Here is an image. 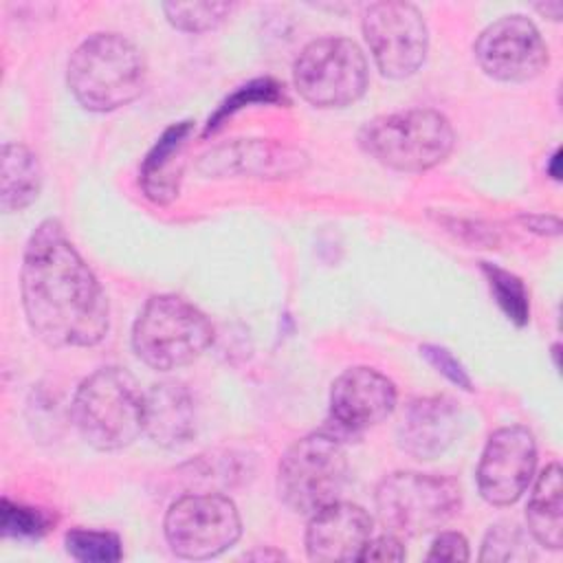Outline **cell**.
<instances>
[{"instance_id":"7c38bea8","label":"cell","mask_w":563,"mask_h":563,"mask_svg":"<svg viewBox=\"0 0 563 563\" xmlns=\"http://www.w3.org/2000/svg\"><path fill=\"white\" fill-rule=\"evenodd\" d=\"M537 442L530 429L510 424L493 431L477 464V490L490 506H512L532 482Z\"/></svg>"},{"instance_id":"484cf974","label":"cell","mask_w":563,"mask_h":563,"mask_svg":"<svg viewBox=\"0 0 563 563\" xmlns=\"http://www.w3.org/2000/svg\"><path fill=\"white\" fill-rule=\"evenodd\" d=\"M53 523V517L40 508L13 504L11 499H2V534L15 539H37Z\"/></svg>"},{"instance_id":"ffe728a7","label":"cell","mask_w":563,"mask_h":563,"mask_svg":"<svg viewBox=\"0 0 563 563\" xmlns=\"http://www.w3.org/2000/svg\"><path fill=\"white\" fill-rule=\"evenodd\" d=\"M42 165L37 154L22 143H4L0 152V207L4 213L26 209L42 189Z\"/></svg>"},{"instance_id":"9a60e30c","label":"cell","mask_w":563,"mask_h":563,"mask_svg":"<svg viewBox=\"0 0 563 563\" xmlns=\"http://www.w3.org/2000/svg\"><path fill=\"white\" fill-rule=\"evenodd\" d=\"M374 537V521L365 508L350 501H332L310 515L306 552L310 561H361L363 548Z\"/></svg>"},{"instance_id":"1f68e13d","label":"cell","mask_w":563,"mask_h":563,"mask_svg":"<svg viewBox=\"0 0 563 563\" xmlns=\"http://www.w3.org/2000/svg\"><path fill=\"white\" fill-rule=\"evenodd\" d=\"M559 161H561V152L554 150V154L550 156V165H548V174H550L554 180H559Z\"/></svg>"},{"instance_id":"30bf717a","label":"cell","mask_w":563,"mask_h":563,"mask_svg":"<svg viewBox=\"0 0 563 563\" xmlns=\"http://www.w3.org/2000/svg\"><path fill=\"white\" fill-rule=\"evenodd\" d=\"M363 35L385 77L405 79L424 64L429 31L422 13L411 2L385 0L369 4L363 15Z\"/></svg>"},{"instance_id":"4dcf8cb0","label":"cell","mask_w":563,"mask_h":563,"mask_svg":"<svg viewBox=\"0 0 563 563\" xmlns=\"http://www.w3.org/2000/svg\"><path fill=\"white\" fill-rule=\"evenodd\" d=\"M534 9H537L541 15L550 18V20H561V15H563V2H561V0L539 2V4H534Z\"/></svg>"},{"instance_id":"277c9868","label":"cell","mask_w":563,"mask_h":563,"mask_svg":"<svg viewBox=\"0 0 563 563\" xmlns=\"http://www.w3.org/2000/svg\"><path fill=\"white\" fill-rule=\"evenodd\" d=\"M358 143L376 163L396 172H427L455 145L451 121L431 108H411L374 117L358 132Z\"/></svg>"},{"instance_id":"44dd1931","label":"cell","mask_w":563,"mask_h":563,"mask_svg":"<svg viewBox=\"0 0 563 563\" xmlns=\"http://www.w3.org/2000/svg\"><path fill=\"white\" fill-rule=\"evenodd\" d=\"M167 22L185 33H205L224 22L231 11L229 2L216 0H191V2H165Z\"/></svg>"},{"instance_id":"d4e9b609","label":"cell","mask_w":563,"mask_h":563,"mask_svg":"<svg viewBox=\"0 0 563 563\" xmlns=\"http://www.w3.org/2000/svg\"><path fill=\"white\" fill-rule=\"evenodd\" d=\"M284 90L277 81L273 79H255L242 88H238L231 97L224 99V103L216 110L213 117H209V123H207V130L205 132H211L216 130L227 117H231L235 110L249 106V103H279L284 101Z\"/></svg>"},{"instance_id":"ac0fdd59","label":"cell","mask_w":563,"mask_h":563,"mask_svg":"<svg viewBox=\"0 0 563 563\" xmlns=\"http://www.w3.org/2000/svg\"><path fill=\"white\" fill-rule=\"evenodd\" d=\"M191 130H194L191 121H180L169 125L143 158L139 183L150 200L165 205L178 196V185L183 174L180 156Z\"/></svg>"},{"instance_id":"8fae6325","label":"cell","mask_w":563,"mask_h":563,"mask_svg":"<svg viewBox=\"0 0 563 563\" xmlns=\"http://www.w3.org/2000/svg\"><path fill=\"white\" fill-rule=\"evenodd\" d=\"M479 68L499 81H528L548 66V44L526 15H504L475 40Z\"/></svg>"},{"instance_id":"5b68a950","label":"cell","mask_w":563,"mask_h":563,"mask_svg":"<svg viewBox=\"0 0 563 563\" xmlns=\"http://www.w3.org/2000/svg\"><path fill=\"white\" fill-rule=\"evenodd\" d=\"M213 341V325L178 295H154L132 325V347L152 369L169 372L194 363Z\"/></svg>"},{"instance_id":"d6986e66","label":"cell","mask_w":563,"mask_h":563,"mask_svg":"<svg viewBox=\"0 0 563 563\" xmlns=\"http://www.w3.org/2000/svg\"><path fill=\"white\" fill-rule=\"evenodd\" d=\"M526 523L539 545L550 550L563 545V473L556 462L548 464L537 477L526 506Z\"/></svg>"},{"instance_id":"7402d4cb","label":"cell","mask_w":563,"mask_h":563,"mask_svg":"<svg viewBox=\"0 0 563 563\" xmlns=\"http://www.w3.org/2000/svg\"><path fill=\"white\" fill-rule=\"evenodd\" d=\"M482 271H484L488 286H490L499 308L504 310V314L510 321H515L517 325H526L530 306H528V292H526L523 282L517 275H512L495 264H488V262H482Z\"/></svg>"},{"instance_id":"5bb4252c","label":"cell","mask_w":563,"mask_h":563,"mask_svg":"<svg viewBox=\"0 0 563 563\" xmlns=\"http://www.w3.org/2000/svg\"><path fill=\"white\" fill-rule=\"evenodd\" d=\"M464 416L449 396H424L407 402L396 438L400 451L416 460H435L444 455L462 435Z\"/></svg>"},{"instance_id":"d6a6232c","label":"cell","mask_w":563,"mask_h":563,"mask_svg":"<svg viewBox=\"0 0 563 563\" xmlns=\"http://www.w3.org/2000/svg\"><path fill=\"white\" fill-rule=\"evenodd\" d=\"M249 559H284V554L282 552H264V550H260V552L249 554Z\"/></svg>"},{"instance_id":"f1b7e54d","label":"cell","mask_w":563,"mask_h":563,"mask_svg":"<svg viewBox=\"0 0 563 563\" xmlns=\"http://www.w3.org/2000/svg\"><path fill=\"white\" fill-rule=\"evenodd\" d=\"M405 556L407 554H405L400 537L385 532V534L372 537L367 541V545L363 548L361 561H402Z\"/></svg>"},{"instance_id":"4fadbf2b","label":"cell","mask_w":563,"mask_h":563,"mask_svg":"<svg viewBox=\"0 0 563 563\" xmlns=\"http://www.w3.org/2000/svg\"><path fill=\"white\" fill-rule=\"evenodd\" d=\"M394 383L374 367H350L330 389V413L347 431H363L391 416L396 409Z\"/></svg>"},{"instance_id":"52a82bcc","label":"cell","mask_w":563,"mask_h":563,"mask_svg":"<svg viewBox=\"0 0 563 563\" xmlns=\"http://www.w3.org/2000/svg\"><path fill=\"white\" fill-rule=\"evenodd\" d=\"M347 482V455L341 440L317 431L292 442L277 466V493L297 515H314L339 501Z\"/></svg>"},{"instance_id":"7a4b0ae2","label":"cell","mask_w":563,"mask_h":563,"mask_svg":"<svg viewBox=\"0 0 563 563\" xmlns=\"http://www.w3.org/2000/svg\"><path fill=\"white\" fill-rule=\"evenodd\" d=\"M147 66L141 51L119 33H92L68 59L66 81L77 103L110 112L134 101L145 88Z\"/></svg>"},{"instance_id":"ba28073f","label":"cell","mask_w":563,"mask_h":563,"mask_svg":"<svg viewBox=\"0 0 563 563\" xmlns=\"http://www.w3.org/2000/svg\"><path fill=\"white\" fill-rule=\"evenodd\" d=\"M367 59L356 42L325 35L308 42L295 59L297 92L317 108H345L367 88Z\"/></svg>"},{"instance_id":"2e32d148","label":"cell","mask_w":563,"mask_h":563,"mask_svg":"<svg viewBox=\"0 0 563 563\" xmlns=\"http://www.w3.org/2000/svg\"><path fill=\"white\" fill-rule=\"evenodd\" d=\"M306 165L308 156L297 147L260 139H242L209 150L198 167L209 176L246 174L257 178H288L301 174Z\"/></svg>"},{"instance_id":"cb8c5ba5","label":"cell","mask_w":563,"mask_h":563,"mask_svg":"<svg viewBox=\"0 0 563 563\" xmlns=\"http://www.w3.org/2000/svg\"><path fill=\"white\" fill-rule=\"evenodd\" d=\"M530 539L532 537L517 526L497 523L484 537L479 561H530L534 559Z\"/></svg>"},{"instance_id":"603a6c76","label":"cell","mask_w":563,"mask_h":563,"mask_svg":"<svg viewBox=\"0 0 563 563\" xmlns=\"http://www.w3.org/2000/svg\"><path fill=\"white\" fill-rule=\"evenodd\" d=\"M64 543L68 554L81 563H114L123 556L121 539L103 530L73 528L66 532Z\"/></svg>"},{"instance_id":"e0dca14e","label":"cell","mask_w":563,"mask_h":563,"mask_svg":"<svg viewBox=\"0 0 563 563\" xmlns=\"http://www.w3.org/2000/svg\"><path fill=\"white\" fill-rule=\"evenodd\" d=\"M143 433L165 449L183 446L194 438L196 405L183 383L163 380L145 391Z\"/></svg>"},{"instance_id":"4316f807","label":"cell","mask_w":563,"mask_h":563,"mask_svg":"<svg viewBox=\"0 0 563 563\" xmlns=\"http://www.w3.org/2000/svg\"><path fill=\"white\" fill-rule=\"evenodd\" d=\"M420 354L444 376L449 378L453 385L471 391L473 389V380L468 376V372L464 369V365L442 345H433V343H424L420 347Z\"/></svg>"},{"instance_id":"9c48e42d","label":"cell","mask_w":563,"mask_h":563,"mask_svg":"<svg viewBox=\"0 0 563 563\" xmlns=\"http://www.w3.org/2000/svg\"><path fill=\"white\" fill-rule=\"evenodd\" d=\"M163 530L176 556L205 561L235 545L242 534V519L227 495L189 493L172 501Z\"/></svg>"},{"instance_id":"3957f363","label":"cell","mask_w":563,"mask_h":563,"mask_svg":"<svg viewBox=\"0 0 563 563\" xmlns=\"http://www.w3.org/2000/svg\"><path fill=\"white\" fill-rule=\"evenodd\" d=\"M143 396L128 369L99 367L77 387L70 416L90 446L117 451L143 433Z\"/></svg>"},{"instance_id":"6da1fadb","label":"cell","mask_w":563,"mask_h":563,"mask_svg":"<svg viewBox=\"0 0 563 563\" xmlns=\"http://www.w3.org/2000/svg\"><path fill=\"white\" fill-rule=\"evenodd\" d=\"M20 290L26 323L44 343L90 347L108 334L106 292L53 218L40 222L24 246Z\"/></svg>"},{"instance_id":"f546056e","label":"cell","mask_w":563,"mask_h":563,"mask_svg":"<svg viewBox=\"0 0 563 563\" xmlns=\"http://www.w3.org/2000/svg\"><path fill=\"white\" fill-rule=\"evenodd\" d=\"M519 220L534 233L541 235H559L561 233V222L556 216H545V213H528L519 216Z\"/></svg>"},{"instance_id":"8992f818","label":"cell","mask_w":563,"mask_h":563,"mask_svg":"<svg viewBox=\"0 0 563 563\" xmlns=\"http://www.w3.org/2000/svg\"><path fill=\"white\" fill-rule=\"evenodd\" d=\"M374 501L385 530L411 539L446 526L462 506V490L446 475L396 471L378 484Z\"/></svg>"},{"instance_id":"83f0119b","label":"cell","mask_w":563,"mask_h":563,"mask_svg":"<svg viewBox=\"0 0 563 563\" xmlns=\"http://www.w3.org/2000/svg\"><path fill=\"white\" fill-rule=\"evenodd\" d=\"M471 552H468V541L464 539V534L460 532H440L429 552H427V561H449V563H462L468 561Z\"/></svg>"}]
</instances>
